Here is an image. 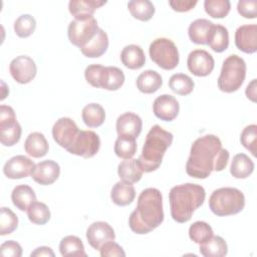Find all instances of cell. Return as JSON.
I'll return each mask as SVG.
<instances>
[{"mask_svg": "<svg viewBox=\"0 0 257 257\" xmlns=\"http://www.w3.org/2000/svg\"><path fill=\"white\" fill-rule=\"evenodd\" d=\"M229 157V152L222 147L217 136H203L192 144L186 172L195 179H206L213 171H223L227 167Z\"/></svg>", "mask_w": 257, "mask_h": 257, "instance_id": "1", "label": "cell"}, {"mask_svg": "<svg viewBox=\"0 0 257 257\" xmlns=\"http://www.w3.org/2000/svg\"><path fill=\"white\" fill-rule=\"evenodd\" d=\"M164 221L163 197L156 188H147L138 198L136 209L131 213L128 226L137 234H148Z\"/></svg>", "mask_w": 257, "mask_h": 257, "instance_id": "2", "label": "cell"}, {"mask_svg": "<svg viewBox=\"0 0 257 257\" xmlns=\"http://www.w3.org/2000/svg\"><path fill=\"white\" fill-rule=\"evenodd\" d=\"M206 198L205 189L198 184H182L175 186L169 193L172 218L178 223L191 220L194 212L200 208Z\"/></svg>", "mask_w": 257, "mask_h": 257, "instance_id": "3", "label": "cell"}, {"mask_svg": "<svg viewBox=\"0 0 257 257\" xmlns=\"http://www.w3.org/2000/svg\"><path fill=\"white\" fill-rule=\"evenodd\" d=\"M173 139V134L165 131L159 124H155L149 131L142 154L138 159L144 172L151 173L161 166L163 157L168 148L172 145Z\"/></svg>", "mask_w": 257, "mask_h": 257, "instance_id": "4", "label": "cell"}, {"mask_svg": "<svg viewBox=\"0 0 257 257\" xmlns=\"http://www.w3.org/2000/svg\"><path fill=\"white\" fill-rule=\"evenodd\" d=\"M244 194L237 188H219L215 190L209 198L211 211L220 217L238 214L244 209Z\"/></svg>", "mask_w": 257, "mask_h": 257, "instance_id": "5", "label": "cell"}, {"mask_svg": "<svg viewBox=\"0 0 257 257\" xmlns=\"http://www.w3.org/2000/svg\"><path fill=\"white\" fill-rule=\"evenodd\" d=\"M246 76V62L236 54L229 55L222 64L218 77V87L221 91L231 93L238 90Z\"/></svg>", "mask_w": 257, "mask_h": 257, "instance_id": "6", "label": "cell"}, {"mask_svg": "<svg viewBox=\"0 0 257 257\" xmlns=\"http://www.w3.org/2000/svg\"><path fill=\"white\" fill-rule=\"evenodd\" d=\"M151 59L161 68L171 70L179 64V51L169 38L161 37L153 40L149 47Z\"/></svg>", "mask_w": 257, "mask_h": 257, "instance_id": "7", "label": "cell"}, {"mask_svg": "<svg viewBox=\"0 0 257 257\" xmlns=\"http://www.w3.org/2000/svg\"><path fill=\"white\" fill-rule=\"evenodd\" d=\"M97 30V21L93 16L74 18L68 25L67 36L73 45L81 48L94 37Z\"/></svg>", "mask_w": 257, "mask_h": 257, "instance_id": "8", "label": "cell"}, {"mask_svg": "<svg viewBox=\"0 0 257 257\" xmlns=\"http://www.w3.org/2000/svg\"><path fill=\"white\" fill-rule=\"evenodd\" d=\"M100 148V139L92 131H79L73 144L66 150L68 153L85 159L95 156Z\"/></svg>", "mask_w": 257, "mask_h": 257, "instance_id": "9", "label": "cell"}, {"mask_svg": "<svg viewBox=\"0 0 257 257\" xmlns=\"http://www.w3.org/2000/svg\"><path fill=\"white\" fill-rule=\"evenodd\" d=\"M9 71L16 82L25 84L35 77L37 67L31 57L27 55H19L11 60Z\"/></svg>", "mask_w": 257, "mask_h": 257, "instance_id": "10", "label": "cell"}, {"mask_svg": "<svg viewBox=\"0 0 257 257\" xmlns=\"http://www.w3.org/2000/svg\"><path fill=\"white\" fill-rule=\"evenodd\" d=\"M79 133L77 124L69 117H60L52 127L53 140L61 148L67 150L76 139Z\"/></svg>", "mask_w": 257, "mask_h": 257, "instance_id": "11", "label": "cell"}, {"mask_svg": "<svg viewBox=\"0 0 257 257\" xmlns=\"http://www.w3.org/2000/svg\"><path fill=\"white\" fill-rule=\"evenodd\" d=\"M188 69L196 76L209 75L215 66L213 56L204 49H195L190 52L187 59Z\"/></svg>", "mask_w": 257, "mask_h": 257, "instance_id": "12", "label": "cell"}, {"mask_svg": "<svg viewBox=\"0 0 257 257\" xmlns=\"http://www.w3.org/2000/svg\"><path fill=\"white\" fill-rule=\"evenodd\" d=\"M86 239L93 249L99 250L103 244L109 241H114L115 234L108 223L96 221L88 226L86 230Z\"/></svg>", "mask_w": 257, "mask_h": 257, "instance_id": "13", "label": "cell"}, {"mask_svg": "<svg viewBox=\"0 0 257 257\" xmlns=\"http://www.w3.org/2000/svg\"><path fill=\"white\" fill-rule=\"evenodd\" d=\"M35 168V164L29 158L18 155L9 159L3 167L4 175L11 180L23 179L30 176Z\"/></svg>", "mask_w": 257, "mask_h": 257, "instance_id": "14", "label": "cell"}, {"mask_svg": "<svg viewBox=\"0 0 257 257\" xmlns=\"http://www.w3.org/2000/svg\"><path fill=\"white\" fill-rule=\"evenodd\" d=\"M180 110V104L177 98L171 94H162L158 96L153 103L154 114L164 121H171L177 117Z\"/></svg>", "mask_w": 257, "mask_h": 257, "instance_id": "15", "label": "cell"}, {"mask_svg": "<svg viewBox=\"0 0 257 257\" xmlns=\"http://www.w3.org/2000/svg\"><path fill=\"white\" fill-rule=\"evenodd\" d=\"M236 47L245 53H255L257 51V25H241L235 32Z\"/></svg>", "mask_w": 257, "mask_h": 257, "instance_id": "16", "label": "cell"}, {"mask_svg": "<svg viewBox=\"0 0 257 257\" xmlns=\"http://www.w3.org/2000/svg\"><path fill=\"white\" fill-rule=\"evenodd\" d=\"M59 175V165L52 160H45L35 165L31 177L37 184L47 186L53 184L58 179Z\"/></svg>", "mask_w": 257, "mask_h": 257, "instance_id": "17", "label": "cell"}, {"mask_svg": "<svg viewBox=\"0 0 257 257\" xmlns=\"http://www.w3.org/2000/svg\"><path fill=\"white\" fill-rule=\"evenodd\" d=\"M115 127L118 136L137 139L142 132L143 121L138 114L134 112H124L117 117Z\"/></svg>", "mask_w": 257, "mask_h": 257, "instance_id": "18", "label": "cell"}, {"mask_svg": "<svg viewBox=\"0 0 257 257\" xmlns=\"http://www.w3.org/2000/svg\"><path fill=\"white\" fill-rule=\"evenodd\" d=\"M107 47H108V36L106 32H104V30H102L101 28H98L94 37L79 49L84 56L89 58H96L104 54Z\"/></svg>", "mask_w": 257, "mask_h": 257, "instance_id": "19", "label": "cell"}, {"mask_svg": "<svg viewBox=\"0 0 257 257\" xmlns=\"http://www.w3.org/2000/svg\"><path fill=\"white\" fill-rule=\"evenodd\" d=\"M214 23L205 18L194 20L188 28V34L192 42L196 44H208V39Z\"/></svg>", "mask_w": 257, "mask_h": 257, "instance_id": "20", "label": "cell"}, {"mask_svg": "<svg viewBox=\"0 0 257 257\" xmlns=\"http://www.w3.org/2000/svg\"><path fill=\"white\" fill-rule=\"evenodd\" d=\"M24 150L32 158H42L48 153L49 145L43 134L34 132L26 138Z\"/></svg>", "mask_w": 257, "mask_h": 257, "instance_id": "21", "label": "cell"}, {"mask_svg": "<svg viewBox=\"0 0 257 257\" xmlns=\"http://www.w3.org/2000/svg\"><path fill=\"white\" fill-rule=\"evenodd\" d=\"M120 60L122 64L130 69H139L144 66L146 56L141 46L130 44L122 48L120 53Z\"/></svg>", "mask_w": 257, "mask_h": 257, "instance_id": "22", "label": "cell"}, {"mask_svg": "<svg viewBox=\"0 0 257 257\" xmlns=\"http://www.w3.org/2000/svg\"><path fill=\"white\" fill-rule=\"evenodd\" d=\"M123 82L124 74L120 68L115 66H104L99 79V88L117 90Z\"/></svg>", "mask_w": 257, "mask_h": 257, "instance_id": "23", "label": "cell"}, {"mask_svg": "<svg viewBox=\"0 0 257 257\" xmlns=\"http://www.w3.org/2000/svg\"><path fill=\"white\" fill-rule=\"evenodd\" d=\"M136 197V190L132 183L119 181L115 183L110 192L111 201L120 207L130 205Z\"/></svg>", "mask_w": 257, "mask_h": 257, "instance_id": "24", "label": "cell"}, {"mask_svg": "<svg viewBox=\"0 0 257 257\" xmlns=\"http://www.w3.org/2000/svg\"><path fill=\"white\" fill-rule=\"evenodd\" d=\"M143 168L137 159L124 160L117 166V174L121 181L127 183H137L143 177Z\"/></svg>", "mask_w": 257, "mask_h": 257, "instance_id": "25", "label": "cell"}, {"mask_svg": "<svg viewBox=\"0 0 257 257\" xmlns=\"http://www.w3.org/2000/svg\"><path fill=\"white\" fill-rule=\"evenodd\" d=\"M11 200L13 205L20 211H27V209L36 202V195L33 189L28 185H18L11 193Z\"/></svg>", "mask_w": 257, "mask_h": 257, "instance_id": "26", "label": "cell"}, {"mask_svg": "<svg viewBox=\"0 0 257 257\" xmlns=\"http://www.w3.org/2000/svg\"><path fill=\"white\" fill-rule=\"evenodd\" d=\"M106 1L98 0H71L68 3V10L74 18L92 16L94 11L104 5Z\"/></svg>", "mask_w": 257, "mask_h": 257, "instance_id": "27", "label": "cell"}, {"mask_svg": "<svg viewBox=\"0 0 257 257\" xmlns=\"http://www.w3.org/2000/svg\"><path fill=\"white\" fill-rule=\"evenodd\" d=\"M163 84V79L160 73L156 70L148 69L143 71L137 78V87L143 93H154Z\"/></svg>", "mask_w": 257, "mask_h": 257, "instance_id": "28", "label": "cell"}, {"mask_svg": "<svg viewBox=\"0 0 257 257\" xmlns=\"http://www.w3.org/2000/svg\"><path fill=\"white\" fill-rule=\"evenodd\" d=\"M254 171L253 161L245 154H237L233 157L230 173L236 179H246Z\"/></svg>", "mask_w": 257, "mask_h": 257, "instance_id": "29", "label": "cell"}, {"mask_svg": "<svg viewBox=\"0 0 257 257\" xmlns=\"http://www.w3.org/2000/svg\"><path fill=\"white\" fill-rule=\"evenodd\" d=\"M200 253L205 257H223L227 255L228 246L221 236H212L208 241L200 244Z\"/></svg>", "mask_w": 257, "mask_h": 257, "instance_id": "30", "label": "cell"}, {"mask_svg": "<svg viewBox=\"0 0 257 257\" xmlns=\"http://www.w3.org/2000/svg\"><path fill=\"white\" fill-rule=\"evenodd\" d=\"M82 120L88 127L100 126L105 119L104 108L99 103H88L81 111Z\"/></svg>", "mask_w": 257, "mask_h": 257, "instance_id": "31", "label": "cell"}, {"mask_svg": "<svg viewBox=\"0 0 257 257\" xmlns=\"http://www.w3.org/2000/svg\"><path fill=\"white\" fill-rule=\"evenodd\" d=\"M208 45L215 52H223L229 46L228 29L220 24H214L208 39Z\"/></svg>", "mask_w": 257, "mask_h": 257, "instance_id": "32", "label": "cell"}, {"mask_svg": "<svg viewBox=\"0 0 257 257\" xmlns=\"http://www.w3.org/2000/svg\"><path fill=\"white\" fill-rule=\"evenodd\" d=\"M59 252L62 256H86L84 246L77 236L68 235L61 239L59 243Z\"/></svg>", "mask_w": 257, "mask_h": 257, "instance_id": "33", "label": "cell"}, {"mask_svg": "<svg viewBox=\"0 0 257 257\" xmlns=\"http://www.w3.org/2000/svg\"><path fill=\"white\" fill-rule=\"evenodd\" d=\"M127 8L133 17L141 21H149L155 14V6L149 0H132L127 3Z\"/></svg>", "mask_w": 257, "mask_h": 257, "instance_id": "34", "label": "cell"}, {"mask_svg": "<svg viewBox=\"0 0 257 257\" xmlns=\"http://www.w3.org/2000/svg\"><path fill=\"white\" fill-rule=\"evenodd\" d=\"M169 86L179 95H188L193 91L195 83L189 75L185 73H176L170 77Z\"/></svg>", "mask_w": 257, "mask_h": 257, "instance_id": "35", "label": "cell"}, {"mask_svg": "<svg viewBox=\"0 0 257 257\" xmlns=\"http://www.w3.org/2000/svg\"><path fill=\"white\" fill-rule=\"evenodd\" d=\"M137 152L136 139L132 137L118 136L114 143V153L115 155L123 160L132 159Z\"/></svg>", "mask_w": 257, "mask_h": 257, "instance_id": "36", "label": "cell"}, {"mask_svg": "<svg viewBox=\"0 0 257 257\" xmlns=\"http://www.w3.org/2000/svg\"><path fill=\"white\" fill-rule=\"evenodd\" d=\"M50 210L48 206L42 202H34L27 209V217L30 222L36 225H44L50 219Z\"/></svg>", "mask_w": 257, "mask_h": 257, "instance_id": "37", "label": "cell"}, {"mask_svg": "<svg viewBox=\"0 0 257 257\" xmlns=\"http://www.w3.org/2000/svg\"><path fill=\"white\" fill-rule=\"evenodd\" d=\"M213 235L212 227L204 221H197L189 228L190 239L199 245L208 241Z\"/></svg>", "mask_w": 257, "mask_h": 257, "instance_id": "38", "label": "cell"}, {"mask_svg": "<svg viewBox=\"0 0 257 257\" xmlns=\"http://www.w3.org/2000/svg\"><path fill=\"white\" fill-rule=\"evenodd\" d=\"M204 8L207 14L213 18H224L231 9L229 0H205Z\"/></svg>", "mask_w": 257, "mask_h": 257, "instance_id": "39", "label": "cell"}, {"mask_svg": "<svg viewBox=\"0 0 257 257\" xmlns=\"http://www.w3.org/2000/svg\"><path fill=\"white\" fill-rule=\"evenodd\" d=\"M18 226L17 215L9 208L2 207L0 209V235L5 236L11 234Z\"/></svg>", "mask_w": 257, "mask_h": 257, "instance_id": "40", "label": "cell"}, {"mask_svg": "<svg viewBox=\"0 0 257 257\" xmlns=\"http://www.w3.org/2000/svg\"><path fill=\"white\" fill-rule=\"evenodd\" d=\"M35 28L36 21L30 14H22L14 22V31L21 38L29 37Z\"/></svg>", "mask_w": 257, "mask_h": 257, "instance_id": "41", "label": "cell"}, {"mask_svg": "<svg viewBox=\"0 0 257 257\" xmlns=\"http://www.w3.org/2000/svg\"><path fill=\"white\" fill-rule=\"evenodd\" d=\"M21 133V125L18 121H16L10 126L0 128V142L5 147H12L19 142Z\"/></svg>", "mask_w": 257, "mask_h": 257, "instance_id": "42", "label": "cell"}, {"mask_svg": "<svg viewBox=\"0 0 257 257\" xmlns=\"http://www.w3.org/2000/svg\"><path fill=\"white\" fill-rule=\"evenodd\" d=\"M241 144L247 149L254 157H256V145H257V125L249 124L245 126L240 136Z\"/></svg>", "mask_w": 257, "mask_h": 257, "instance_id": "43", "label": "cell"}, {"mask_svg": "<svg viewBox=\"0 0 257 257\" xmlns=\"http://www.w3.org/2000/svg\"><path fill=\"white\" fill-rule=\"evenodd\" d=\"M238 13L244 18L254 19L257 16V1L256 0H240L237 4Z\"/></svg>", "mask_w": 257, "mask_h": 257, "instance_id": "44", "label": "cell"}, {"mask_svg": "<svg viewBox=\"0 0 257 257\" xmlns=\"http://www.w3.org/2000/svg\"><path fill=\"white\" fill-rule=\"evenodd\" d=\"M104 66L101 64H90L84 70L86 81L93 87H99V79Z\"/></svg>", "mask_w": 257, "mask_h": 257, "instance_id": "45", "label": "cell"}, {"mask_svg": "<svg viewBox=\"0 0 257 257\" xmlns=\"http://www.w3.org/2000/svg\"><path fill=\"white\" fill-rule=\"evenodd\" d=\"M0 255L1 256H11V257H21L22 256V247L21 245L13 240L5 241L0 246Z\"/></svg>", "mask_w": 257, "mask_h": 257, "instance_id": "46", "label": "cell"}, {"mask_svg": "<svg viewBox=\"0 0 257 257\" xmlns=\"http://www.w3.org/2000/svg\"><path fill=\"white\" fill-rule=\"evenodd\" d=\"M99 253L101 257H124L125 252L122 247L113 241H109L101 246L99 249Z\"/></svg>", "mask_w": 257, "mask_h": 257, "instance_id": "47", "label": "cell"}, {"mask_svg": "<svg viewBox=\"0 0 257 257\" xmlns=\"http://www.w3.org/2000/svg\"><path fill=\"white\" fill-rule=\"evenodd\" d=\"M17 121L14 109L9 105L0 106V128L10 126Z\"/></svg>", "mask_w": 257, "mask_h": 257, "instance_id": "48", "label": "cell"}, {"mask_svg": "<svg viewBox=\"0 0 257 257\" xmlns=\"http://www.w3.org/2000/svg\"><path fill=\"white\" fill-rule=\"evenodd\" d=\"M197 0H171L169 5L177 12H187L197 5Z\"/></svg>", "mask_w": 257, "mask_h": 257, "instance_id": "49", "label": "cell"}, {"mask_svg": "<svg viewBox=\"0 0 257 257\" xmlns=\"http://www.w3.org/2000/svg\"><path fill=\"white\" fill-rule=\"evenodd\" d=\"M31 257H41V256H48V257H54V252L50 247L47 246H41L36 248L33 252L30 254Z\"/></svg>", "mask_w": 257, "mask_h": 257, "instance_id": "50", "label": "cell"}, {"mask_svg": "<svg viewBox=\"0 0 257 257\" xmlns=\"http://www.w3.org/2000/svg\"><path fill=\"white\" fill-rule=\"evenodd\" d=\"M246 96L252 100L253 102H256V79H252V81L247 85L245 90Z\"/></svg>", "mask_w": 257, "mask_h": 257, "instance_id": "51", "label": "cell"}]
</instances>
